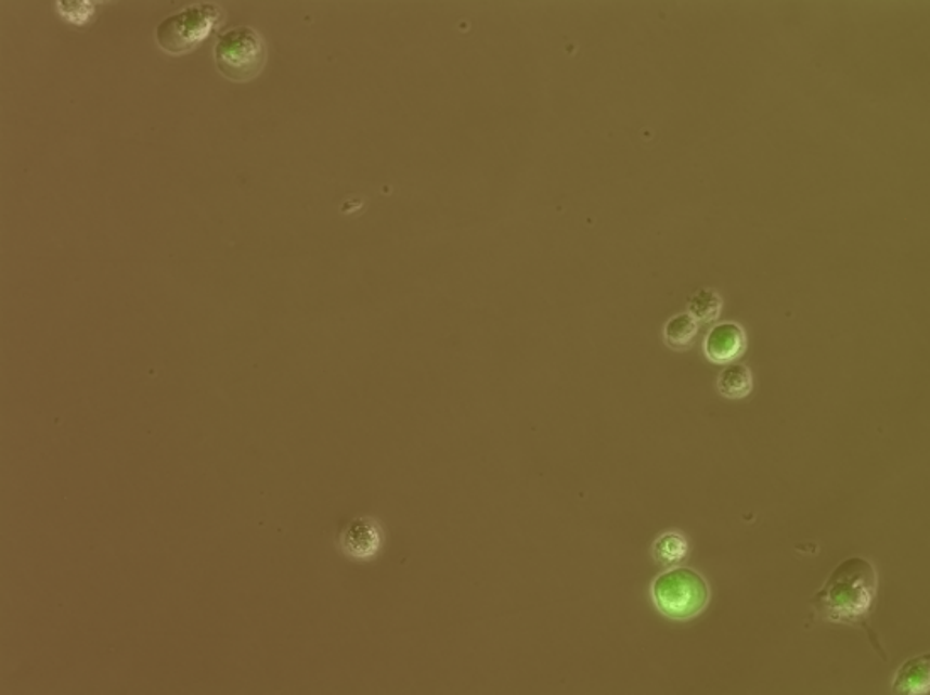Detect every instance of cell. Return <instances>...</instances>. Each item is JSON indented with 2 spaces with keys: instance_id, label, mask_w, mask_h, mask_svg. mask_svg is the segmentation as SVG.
Returning a JSON list of instances; mask_svg holds the SVG:
<instances>
[{
  "instance_id": "2",
  "label": "cell",
  "mask_w": 930,
  "mask_h": 695,
  "mask_svg": "<svg viewBox=\"0 0 930 695\" xmlns=\"http://www.w3.org/2000/svg\"><path fill=\"white\" fill-rule=\"evenodd\" d=\"M651 600L666 618L688 621L696 618L711 601V588L702 574L690 567H673L651 582Z\"/></svg>"
},
{
  "instance_id": "5",
  "label": "cell",
  "mask_w": 930,
  "mask_h": 695,
  "mask_svg": "<svg viewBox=\"0 0 930 695\" xmlns=\"http://www.w3.org/2000/svg\"><path fill=\"white\" fill-rule=\"evenodd\" d=\"M385 543V533L379 523L371 516L350 519L338 535V546L352 561H371Z\"/></svg>"
},
{
  "instance_id": "6",
  "label": "cell",
  "mask_w": 930,
  "mask_h": 695,
  "mask_svg": "<svg viewBox=\"0 0 930 695\" xmlns=\"http://www.w3.org/2000/svg\"><path fill=\"white\" fill-rule=\"evenodd\" d=\"M746 350L745 329L736 322L718 323L703 338V353L714 364H731Z\"/></svg>"
},
{
  "instance_id": "1",
  "label": "cell",
  "mask_w": 930,
  "mask_h": 695,
  "mask_svg": "<svg viewBox=\"0 0 930 695\" xmlns=\"http://www.w3.org/2000/svg\"><path fill=\"white\" fill-rule=\"evenodd\" d=\"M878 574L875 565L863 557L845 558L830 574L826 584L812 597L815 615L836 625L866 627L877 603Z\"/></svg>"
},
{
  "instance_id": "4",
  "label": "cell",
  "mask_w": 930,
  "mask_h": 695,
  "mask_svg": "<svg viewBox=\"0 0 930 695\" xmlns=\"http://www.w3.org/2000/svg\"><path fill=\"white\" fill-rule=\"evenodd\" d=\"M266 42L256 29L238 26L223 33L214 48V62L231 81H250L266 65Z\"/></svg>"
},
{
  "instance_id": "7",
  "label": "cell",
  "mask_w": 930,
  "mask_h": 695,
  "mask_svg": "<svg viewBox=\"0 0 930 695\" xmlns=\"http://www.w3.org/2000/svg\"><path fill=\"white\" fill-rule=\"evenodd\" d=\"M929 654L919 655V657L910 658L905 661L899 670H896L895 679H893L892 687L896 694H927L929 692L930 682V660Z\"/></svg>"
},
{
  "instance_id": "9",
  "label": "cell",
  "mask_w": 930,
  "mask_h": 695,
  "mask_svg": "<svg viewBox=\"0 0 930 695\" xmlns=\"http://www.w3.org/2000/svg\"><path fill=\"white\" fill-rule=\"evenodd\" d=\"M651 557L663 567L682 564L688 557L687 537L676 530L663 531L651 545Z\"/></svg>"
},
{
  "instance_id": "10",
  "label": "cell",
  "mask_w": 930,
  "mask_h": 695,
  "mask_svg": "<svg viewBox=\"0 0 930 695\" xmlns=\"http://www.w3.org/2000/svg\"><path fill=\"white\" fill-rule=\"evenodd\" d=\"M699 334V322L690 313H676L663 327V340L673 350H687Z\"/></svg>"
},
{
  "instance_id": "11",
  "label": "cell",
  "mask_w": 930,
  "mask_h": 695,
  "mask_svg": "<svg viewBox=\"0 0 930 695\" xmlns=\"http://www.w3.org/2000/svg\"><path fill=\"white\" fill-rule=\"evenodd\" d=\"M688 313L697 320V322L709 323L714 322L721 316L723 310V298L712 288H700L690 295L687 300Z\"/></svg>"
},
{
  "instance_id": "8",
  "label": "cell",
  "mask_w": 930,
  "mask_h": 695,
  "mask_svg": "<svg viewBox=\"0 0 930 695\" xmlns=\"http://www.w3.org/2000/svg\"><path fill=\"white\" fill-rule=\"evenodd\" d=\"M718 392L727 400H742L753 392V373L751 369L738 362H731L719 373Z\"/></svg>"
},
{
  "instance_id": "3",
  "label": "cell",
  "mask_w": 930,
  "mask_h": 695,
  "mask_svg": "<svg viewBox=\"0 0 930 695\" xmlns=\"http://www.w3.org/2000/svg\"><path fill=\"white\" fill-rule=\"evenodd\" d=\"M222 17L219 5L208 2L190 5L162 21L156 27V42L168 54L190 53L216 31Z\"/></svg>"
}]
</instances>
